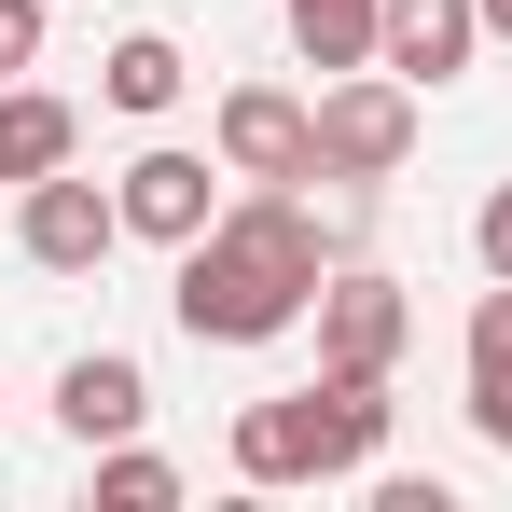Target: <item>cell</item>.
<instances>
[{"instance_id": "30bf717a", "label": "cell", "mask_w": 512, "mask_h": 512, "mask_svg": "<svg viewBox=\"0 0 512 512\" xmlns=\"http://www.w3.org/2000/svg\"><path fill=\"white\" fill-rule=\"evenodd\" d=\"M70 153H84V111H70V97L0 84V180H14V194H28V180H56Z\"/></svg>"}, {"instance_id": "ac0fdd59", "label": "cell", "mask_w": 512, "mask_h": 512, "mask_svg": "<svg viewBox=\"0 0 512 512\" xmlns=\"http://www.w3.org/2000/svg\"><path fill=\"white\" fill-rule=\"evenodd\" d=\"M471 14H485V42H512V0H471Z\"/></svg>"}, {"instance_id": "2e32d148", "label": "cell", "mask_w": 512, "mask_h": 512, "mask_svg": "<svg viewBox=\"0 0 512 512\" xmlns=\"http://www.w3.org/2000/svg\"><path fill=\"white\" fill-rule=\"evenodd\" d=\"M471 250H485V277H512V180L485 194V222H471Z\"/></svg>"}, {"instance_id": "3957f363", "label": "cell", "mask_w": 512, "mask_h": 512, "mask_svg": "<svg viewBox=\"0 0 512 512\" xmlns=\"http://www.w3.org/2000/svg\"><path fill=\"white\" fill-rule=\"evenodd\" d=\"M416 153V84L402 70H333L319 84V180H402Z\"/></svg>"}, {"instance_id": "5b68a950", "label": "cell", "mask_w": 512, "mask_h": 512, "mask_svg": "<svg viewBox=\"0 0 512 512\" xmlns=\"http://www.w3.org/2000/svg\"><path fill=\"white\" fill-rule=\"evenodd\" d=\"M208 139H222V180H319V97H291V84H222Z\"/></svg>"}, {"instance_id": "9a60e30c", "label": "cell", "mask_w": 512, "mask_h": 512, "mask_svg": "<svg viewBox=\"0 0 512 512\" xmlns=\"http://www.w3.org/2000/svg\"><path fill=\"white\" fill-rule=\"evenodd\" d=\"M42 14H56V0H0V84L42 70Z\"/></svg>"}, {"instance_id": "277c9868", "label": "cell", "mask_w": 512, "mask_h": 512, "mask_svg": "<svg viewBox=\"0 0 512 512\" xmlns=\"http://www.w3.org/2000/svg\"><path fill=\"white\" fill-rule=\"evenodd\" d=\"M14 250L42 263V277H97V263L125 250V194H97L84 167L28 180V194H14Z\"/></svg>"}, {"instance_id": "7a4b0ae2", "label": "cell", "mask_w": 512, "mask_h": 512, "mask_svg": "<svg viewBox=\"0 0 512 512\" xmlns=\"http://www.w3.org/2000/svg\"><path fill=\"white\" fill-rule=\"evenodd\" d=\"M388 457V374H319L236 416V485H346Z\"/></svg>"}, {"instance_id": "ba28073f", "label": "cell", "mask_w": 512, "mask_h": 512, "mask_svg": "<svg viewBox=\"0 0 512 512\" xmlns=\"http://www.w3.org/2000/svg\"><path fill=\"white\" fill-rule=\"evenodd\" d=\"M139 416H153V374H139V360H125V346H84V360H70V374H56V429H70V443H139Z\"/></svg>"}, {"instance_id": "52a82bcc", "label": "cell", "mask_w": 512, "mask_h": 512, "mask_svg": "<svg viewBox=\"0 0 512 512\" xmlns=\"http://www.w3.org/2000/svg\"><path fill=\"white\" fill-rule=\"evenodd\" d=\"M111 194H125V236H153V250H194V236L222 222V167H208V153H180V139H153Z\"/></svg>"}, {"instance_id": "6da1fadb", "label": "cell", "mask_w": 512, "mask_h": 512, "mask_svg": "<svg viewBox=\"0 0 512 512\" xmlns=\"http://www.w3.org/2000/svg\"><path fill=\"white\" fill-rule=\"evenodd\" d=\"M346 263V222L333 208H305V180H250V194H222V222L180 250L167 277V319L194 346H277L319 319V277Z\"/></svg>"}, {"instance_id": "8992f818", "label": "cell", "mask_w": 512, "mask_h": 512, "mask_svg": "<svg viewBox=\"0 0 512 512\" xmlns=\"http://www.w3.org/2000/svg\"><path fill=\"white\" fill-rule=\"evenodd\" d=\"M402 346H416V305H402V277H374V263H333V277H319V374H402Z\"/></svg>"}, {"instance_id": "5bb4252c", "label": "cell", "mask_w": 512, "mask_h": 512, "mask_svg": "<svg viewBox=\"0 0 512 512\" xmlns=\"http://www.w3.org/2000/svg\"><path fill=\"white\" fill-rule=\"evenodd\" d=\"M471 388H512V277H485L471 305Z\"/></svg>"}, {"instance_id": "8fae6325", "label": "cell", "mask_w": 512, "mask_h": 512, "mask_svg": "<svg viewBox=\"0 0 512 512\" xmlns=\"http://www.w3.org/2000/svg\"><path fill=\"white\" fill-rule=\"evenodd\" d=\"M180 84H194V70H180L167 28H125V42L97 56V97H111V111H139V125H153V111H180Z\"/></svg>"}, {"instance_id": "9c48e42d", "label": "cell", "mask_w": 512, "mask_h": 512, "mask_svg": "<svg viewBox=\"0 0 512 512\" xmlns=\"http://www.w3.org/2000/svg\"><path fill=\"white\" fill-rule=\"evenodd\" d=\"M471 56H485L471 0H388V28H374V70H402V84H457Z\"/></svg>"}, {"instance_id": "e0dca14e", "label": "cell", "mask_w": 512, "mask_h": 512, "mask_svg": "<svg viewBox=\"0 0 512 512\" xmlns=\"http://www.w3.org/2000/svg\"><path fill=\"white\" fill-rule=\"evenodd\" d=\"M471 429H485V443L512 457V388H471Z\"/></svg>"}, {"instance_id": "4fadbf2b", "label": "cell", "mask_w": 512, "mask_h": 512, "mask_svg": "<svg viewBox=\"0 0 512 512\" xmlns=\"http://www.w3.org/2000/svg\"><path fill=\"white\" fill-rule=\"evenodd\" d=\"M180 471L153 457V443H97V512H167Z\"/></svg>"}, {"instance_id": "7c38bea8", "label": "cell", "mask_w": 512, "mask_h": 512, "mask_svg": "<svg viewBox=\"0 0 512 512\" xmlns=\"http://www.w3.org/2000/svg\"><path fill=\"white\" fill-rule=\"evenodd\" d=\"M277 14H291L305 70H374V28H388V0H277Z\"/></svg>"}]
</instances>
